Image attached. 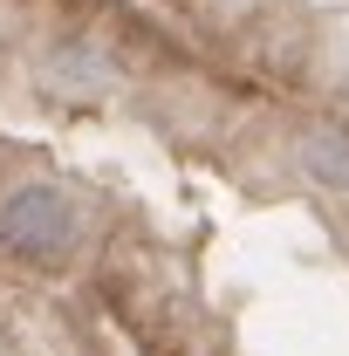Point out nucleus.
<instances>
[{"mask_svg":"<svg viewBox=\"0 0 349 356\" xmlns=\"http://www.w3.org/2000/svg\"><path fill=\"white\" fill-rule=\"evenodd\" d=\"M343 89H349V76H343Z\"/></svg>","mask_w":349,"mask_h":356,"instance_id":"7ed1b4c3","label":"nucleus"},{"mask_svg":"<svg viewBox=\"0 0 349 356\" xmlns=\"http://www.w3.org/2000/svg\"><path fill=\"white\" fill-rule=\"evenodd\" d=\"M69 240H76V206H69L62 185L28 178V185H14V192L0 199V254L48 267V261L69 254Z\"/></svg>","mask_w":349,"mask_h":356,"instance_id":"f257e3e1","label":"nucleus"},{"mask_svg":"<svg viewBox=\"0 0 349 356\" xmlns=\"http://www.w3.org/2000/svg\"><path fill=\"white\" fill-rule=\"evenodd\" d=\"M295 158H302L308 178H322V185L349 192V131H343V124H315V131L295 144Z\"/></svg>","mask_w":349,"mask_h":356,"instance_id":"f03ea898","label":"nucleus"}]
</instances>
